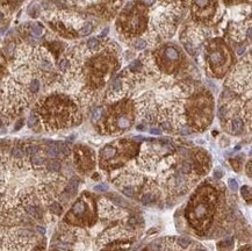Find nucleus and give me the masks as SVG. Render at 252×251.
I'll list each match as a JSON object with an SVG mask.
<instances>
[{
	"label": "nucleus",
	"instance_id": "nucleus-1",
	"mask_svg": "<svg viewBox=\"0 0 252 251\" xmlns=\"http://www.w3.org/2000/svg\"><path fill=\"white\" fill-rule=\"evenodd\" d=\"M167 141L148 142L123 167L108 173L109 182L126 197L150 207H171L208 173L210 156L202 149L177 161Z\"/></svg>",
	"mask_w": 252,
	"mask_h": 251
},
{
	"label": "nucleus",
	"instance_id": "nucleus-2",
	"mask_svg": "<svg viewBox=\"0 0 252 251\" xmlns=\"http://www.w3.org/2000/svg\"><path fill=\"white\" fill-rule=\"evenodd\" d=\"M99 220L93 227L68 223L56 230L50 251H131L143 233L144 221L113 201L98 198Z\"/></svg>",
	"mask_w": 252,
	"mask_h": 251
},
{
	"label": "nucleus",
	"instance_id": "nucleus-3",
	"mask_svg": "<svg viewBox=\"0 0 252 251\" xmlns=\"http://www.w3.org/2000/svg\"><path fill=\"white\" fill-rule=\"evenodd\" d=\"M235 209L226 186L205 180L193 191L184 209V219L192 233L201 238L221 237L231 229Z\"/></svg>",
	"mask_w": 252,
	"mask_h": 251
},
{
	"label": "nucleus",
	"instance_id": "nucleus-4",
	"mask_svg": "<svg viewBox=\"0 0 252 251\" xmlns=\"http://www.w3.org/2000/svg\"><path fill=\"white\" fill-rule=\"evenodd\" d=\"M35 115L47 130H59L78 124L81 115L78 105L63 93H53L42 99L36 107Z\"/></svg>",
	"mask_w": 252,
	"mask_h": 251
},
{
	"label": "nucleus",
	"instance_id": "nucleus-5",
	"mask_svg": "<svg viewBox=\"0 0 252 251\" xmlns=\"http://www.w3.org/2000/svg\"><path fill=\"white\" fill-rule=\"evenodd\" d=\"M0 251H47V242L38 225H23L0 237Z\"/></svg>",
	"mask_w": 252,
	"mask_h": 251
},
{
	"label": "nucleus",
	"instance_id": "nucleus-6",
	"mask_svg": "<svg viewBox=\"0 0 252 251\" xmlns=\"http://www.w3.org/2000/svg\"><path fill=\"white\" fill-rule=\"evenodd\" d=\"M99 220L98 198L92 193L84 192L72 205L64 222L76 227H93Z\"/></svg>",
	"mask_w": 252,
	"mask_h": 251
},
{
	"label": "nucleus",
	"instance_id": "nucleus-7",
	"mask_svg": "<svg viewBox=\"0 0 252 251\" xmlns=\"http://www.w3.org/2000/svg\"><path fill=\"white\" fill-rule=\"evenodd\" d=\"M135 106L131 100H121L109 108L105 118L106 134L117 135L128 130L135 121Z\"/></svg>",
	"mask_w": 252,
	"mask_h": 251
},
{
	"label": "nucleus",
	"instance_id": "nucleus-8",
	"mask_svg": "<svg viewBox=\"0 0 252 251\" xmlns=\"http://www.w3.org/2000/svg\"><path fill=\"white\" fill-rule=\"evenodd\" d=\"M141 251H206L194 242L178 237H166L152 242Z\"/></svg>",
	"mask_w": 252,
	"mask_h": 251
},
{
	"label": "nucleus",
	"instance_id": "nucleus-9",
	"mask_svg": "<svg viewBox=\"0 0 252 251\" xmlns=\"http://www.w3.org/2000/svg\"><path fill=\"white\" fill-rule=\"evenodd\" d=\"M74 163L80 172H91L96 166V155L92 149L78 145L74 149Z\"/></svg>",
	"mask_w": 252,
	"mask_h": 251
},
{
	"label": "nucleus",
	"instance_id": "nucleus-10",
	"mask_svg": "<svg viewBox=\"0 0 252 251\" xmlns=\"http://www.w3.org/2000/svg\"><path fill=\"white\" fill-rule=\"evenodd\" d=\"M209 62L211 66H218L224 62V56L221 51H213L209 56Z\"/></svg>",
	"mask_w": 252,
	"mask_h": 251
},
{
	"label": "nucleus",
	"instance_id": "nucleus-11",
	"mask_svg": "<svg viewBox=\"0 0 252 251\" xmlns=\"http://www.w3.org/2000/svg\"><path fill=\"white\" fill-rule=\"evenodd\" d=\"M165 57L170 62H174L179 58V52L177 51L174 48H172V47H169V48L165 49Z\"/></svg>",
	"mask_w": 252,
	"mask_h": 251
},
{
	"label": "nucleus",
	"instance_id": "nucleus-12",
	"mask_svg": "<svg viewBox=\"0 0 252 251\" xmlns=\"http://www.w3.org/2000/svg\"><path fill=\"white\" fill-rule=\"evenodd\" d=\"M40 88H41V81L38 80V78H34L29 83V91H30L32 94L38 93Z\"/></svg>",
	"mask_w": 252,
	"mask_h": 251
},
{
	"label": "nucleus",
	"instance_id": "nucleus-13",
	"mask_svg": "<svg viewBox=\"0 0 252 251\" xmlns=\"http://www.w3.org/2000/svg\"><path fill=\"white\" fill-rule=\"evenodd\" d=\"M45 167H47V170L50 171V172H59L62 165H61V163L57 162V161H50V162L47 163Z\"/></svg>",
	"mask_w": 252,
	"mask_h": 251
},
{
	"label": "nucleus",
	"instance_id": "nucleus-14",
	"mask_svg": "<svg viewBox=\"0 0 252 251\" xmlns=\"http://www.w3.org/2000/svg\"><path fill=\"white\" fill-rule=\"evenodd\" d=\"M241 194H242V197H243L244 199L246 200L247 199V205L250 206L251 205V187L250 186H243L242 188H241Z\"/></svg>",
	"mask_w": 252,
	"mask_h": 251
},
{
	"label": "nucleus",
	"instance_id": "nucleus-15",
	"mask_svg": "<svg viewBox=\"0 0 252 251\" xmlns=\"http://www.w3.org/2000/svg\"><path fill=\"white\" fill-rule=\"evenodd\" d=\"M38 151H40V148L37 147V145H35V144H29V145H27L26 150H25V152L30 157L37 155Z\"/></svg>",
	"mask_w": 252,
	"mask_h": 251
},
{
	"label": "nucleus",
	"instance_id": "nucleus-16",
	"mask_svg": "<svg viewBox=\"0 0 252 251\" xmlns=\"http://www.w3.org/2000/svg\"><path fill=\"white\" fill-rule=\"evenodd\" d=\"M49 210H50V213H52L53 215H61L62 214V207L59 204H57V202H52V204H50L49 205Z\"/></svg>",
	"mask_w": 252,
	"mask_h": 251
},
{
	"label": "nucleus",
	"instance_id": "nucleus-17",
	"mask_svg": "<svg viewBox=\"0 0 252 251\" xmlns=\"http://www.w3.org/2000/svg\"><path fill=\"white\" fill-rule=\"evenodd\" d=\"M11 156L14 158H23L25 157V151L19 147H13L11 150Z\"/></svg>",
	"mask_w": 252,
	"mask_h": 251
},
{
	"label": "nucleus",
	"instance_id": "nucleus-18",
	"mask_svg": "<svg viewBox=\"0 0 252 251\" xmlns=\"http://www.w3.org/2000/svg\"><path fill=\"white\" fill-rule=\"evenodd\" d=\"M129 70H130L131 72H138V71L142 70V63L139 61H134L132 63H130Z\"/></svg>",
	"mask_w": 252,
	"mask_h": 251
},
{
	"label": "nucleus",
	"instance_id": "nucleus-19",
	"mask_svg": "<svg viewBox=\"0 0 252 251\" xmlns=\"http://www.w3.org/2000/svg\"><path fill=\"white\" fill-rule=\"evenodd\" d=\"M69 68H70V63L66 58L62 60V61L58 63V69L61 70L62 72H66V71L69 70Z\"/></svg>",
	"mask_w": 252,
	"mask_h": 251
},
{
	"label": "nucleus",
	"instance_id": "nucleus-20",
	"mask_svg": "<svg viewBox=\"0 0 252 251\" xmlns=\"http://www.w3.org/2000/svg\"><path fill=\"white\" fill-rule=\"evenodd\" d=\"M42 33H43V28H42L41 26H38V25H34V26H32V35H33V36L38 37V36H41V35H42Z\"/></svg>",
	"mask_w": 252,
	"mask_h": 251
},
{
	"label": "nucleus",
	"instance_id": "nucleus-21",
	"mask_svg": "<svg viewBox=\"0 0 252 251\" xmlns=\"http://www.w3.org/2000/svg\"><path fill=\"white\" fill-rule=\"evenodd\" d=\"M87 47L91 50H96V49H98V47H99V41L96 38H94V37H92V38H90L87 41Z\"/></svg>",
	"mask_w": 252,
	"mask_h": 251
},
{
	"label": "nucleus",
	"instance_id": "nucleus-22",
	"mask_svg": "<svg viewBox=\"0 0 252 251\" xmlns=\"http://www.w3.org/2000/svg\"><path fill=\"white\" fill-rule=\"evenodd\" d=\"M92 32V25L91 23H86L85 26H83V28L79 30V34L81 36H86Z\"/></svg>",
	"mask_w": 252,
	"mask_h": 251
},
{
	"label": "nucleus",
	"instance_id": "nucleus-23",
	"mask_svg": "<svg viewBox=\"0 0 252 251\" xmlns=\"http://www.w3.org/2000/svg\"><path fill=\"white\" fill-rule=\"evenodd\" d=\"M134 47H135L136 49H138V50H142V49H144V48L147 47V43H145V41H144V40H142V38H137V40H135V41H134Z\"/></svg>",
	"mask_w": 252,
	"mask_h": 251
},
{
	"label": "nucleus",
	"instance_id": "nucleus-24",
	"mask_svg": "<svg viewBox=\"0 0 252 251\" xmlns=\"http://www.w3.org/2000/svg\"><path fill=\"white\" fill-rule=\"evenodd\" d=\"M208 1L209 0H194L195 5L199 6V7H205V6H207V5H208Z\"/></svg>",
	"mask_w": 252,
	"mask_h": 251
},
{
	"label": "nucleus",
	"instance_id": "nucleus-25",
	"mask_svg": "<svg viewBox=\"0 0 252 251\" xmlns=\"http://www.w3.org/2000/svg\"><path fill=\"white\" fill-rule=\"evenodd\" d=\"M228 185H229V187H231V190H237V187H238V184H237L235 179H229L228 180Z\"/></svg>",
	"mask_w": 252,
	"mask_h": 251
},
{
	"label": "nucleus",
	"instance_id": "nucleus-26",
	"mask_svg": "<svg viewBox=\"0 0 252 251\" xmlns=\"http://www.w3.org/2000/svg\"><path fill=\"white\" fill-rule=\"evenodd\" d=\"M246 172H247V177H249V179H251V161H249L247 162V165H246Z\"/></svg>",
	"mask_w": 252,
	"mask_h": 251
},
{
	"label": "nucleus",
	"instance_id": "nucleus-27",
	"mask_svg": "<svg viewBox=\"0 0 252 251\" xmlns=\"http://www.w3.org/2000/svg\"><path fill=\"white\" fill-rule=\"evenodd\" d=\"M237 251H251V246L250 244H246V245H243L242 248H239Z\"/></svg>",
	"mask_w": 252,
	"mask_h": 251
},
{
	"label": "nucleus",
	"instance_id": "nucleus-28",
	"mask_svg": "<svg viewBox=\"0 0 252 251\" xmlns=\"http://www.w3.org/2000/svg\"><path fill=\"white\" fill-rule=\"evenodd\" d=\"M29 13H30V15H33V17H36L37 15V11H36V6H34L33 8H30V11H29Z\"/></svg>",
	"mask_w": 252,
	"mask_h": 251
},
{
	"label": "nucleus",
	"instance_id": "nucleus-29",
	"mask_svg": "<svg viewBox=\"0 0 252 251\" xmlns=\"http://www.w3.org/2000/svg\"><path fill=\"white\" fill-rule=\"evenodd\" d=\"M245 51H246V48H245V47H241V48L237 49V54H238V55H243Z\"/></svg>",
	"mask_w": 252,
	"mask_h": 251
},
{
	"label": "nucleus",
	"instance_id": "nucleus-30",
	"mask_svg": "<svg viewBox=\"0 0 252 251\" xmlns=\"http://www.w3.org/2000/svg\"><path fill=\"white\" fill-rule=\"evenodd\" d=\"M222 176H223V172H222V171H218V170H216V171H215V177H216V178H221V177H222Z\"/></svg>",
	"mask_w": 252,
	"mask_h": 251
},
{
	"label": "nucleus",
	"instance_id": "nucleus-31",
	"mask_svg": "<svg viewBox=\"0 0 252 251\" xmlns=\"http://www.w3.org/2000/svg\"><path fill=\"white\" fill-rule=\"evenodd\" d=\"M21 126H22V121H19L17 123V126H15V130L20 129V128H21Z\"/></svg>",
	"mask_w": 252,
	"mask_h": 251
},
{
	"label": "nucleus",
	"instance_id": "nucleus-32",
	"mask_svg": "<svg viewBox=\"0 0 252 251\" xmlns=\"http://www.w3.org/2000/svg\"><path fill=\"white\" fill-rule=\"evenodd\" d=\"M108 30H109L108 28H105L104 30H102V33H101V35H102V36H105V35H106V34H107V33H108Z\"/></svg>",
	"mask_w": 252,
	"mask_h": 251
},
{
	"label": "nucleus",
	"instance_id": "nucleus-33",
	"mask_svg": "<svg viewBox=\"0 0 252 251\" xmlns=\"http://www.w3.org/2000/svg\"><path fill=\"white\" fill-rule=\"evenodd\" d=\"M247 37H249V40H251V28L247 29Z\"/></svg>",
	"mask_w": 252,
	"mask_h": 251
},
{
	"label": "nucleus",
	"instance_id": "nucleus-34",
	"mask_svg": "<svg viewBox=\"0 0 252 251\" xmlns=\"http://www.w3.org/2000/svg\"><path fill=\"white\" fill-rule=\"evenodd\" d=\"M4 17H5V15H4V13H1V12H0V21L4 19Z\"/></svg>",
	"mask_w": 252,
	"mask_h": 251
},
{
	"label": "nucleus",
	"instance_id": "nucleus-35",
	"mask_svg": "<svg viewBox=\"0 0 252 251\" xmlns=\"http://www.w3.org/2000/svg\"><path fill=\"white\" fill-rule=\"evenodd\" d=\"M144 1L148 2V4H151V2H152V0H144Z\"/></svg>",
	"mask_w": 252,
	"mask_h": 251
},
{
	"label": "nucleus",
	"instance_id": "nucleus-36",
	"mask_svg": "<svg viewBox=\"0 0 252 251\" xmlns=\"http://www.w3.org/2000/svg\"><path fill=\"white\" fill-rule=\"evenodd\" d=\"M0 32H1V30H0Z\"/></svg>",
	"mask_w": 252,
	"mask_h": 251
}]
</instances>
